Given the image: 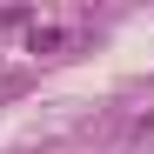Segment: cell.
I'll use <instances>...</instances> for the list:
<instances>
[{"label": "cell", "instance_id": "7a4b0ae2", "mask_svg": "<svg viewBox=\"0 0 154 154\" xmlns=\"http://www.w3.org/2000/svg\"><path fill=\"white\" fill-rule=\"evenodd\" d=\"M0 27H34V7H0Z\"/></svg>", "mask_w": 154, "mask_h": 154}, {"label": "cell", "instance_id": "6da1fadb", "mask_svg": "<svg viewBox=\"0 0 154 154\" xmlns=\"http://www.w3.org/2000/svg\"><path fill=\"white\" fill-rule=\"evenodd\" d=\"M27 47H34V54H54V47H67V34H60V27H34Z\"/></svg>", "mask_w": 154, "mask_h": 154}]
</instances>
